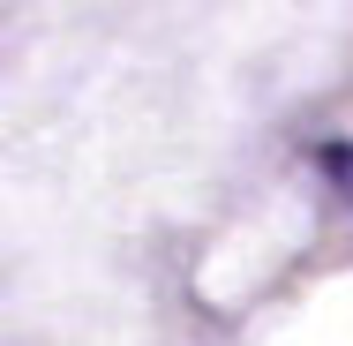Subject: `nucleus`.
<instances>
[{
    "label": "nucleus",
    "instance_id": "f257e3e1",
    "mask_svg": "<svg viewBox=\"0 0 353 346\" xmlns=\"http://www.w3.org/2000/svg\"><path fill=\"white\" fill-rule=\"evenodd\" d=\"M323 173L339 181V196L353 204V143H323Z\"/></svg>",
    "mask_w": 353,
    "mask_h": 346
}]
</instances>
